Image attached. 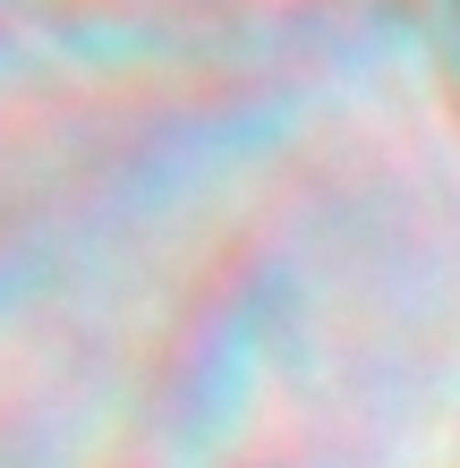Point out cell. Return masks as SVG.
I'll use <instances>...</instances> for the list:
<instances>
[]
</instances>
